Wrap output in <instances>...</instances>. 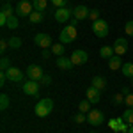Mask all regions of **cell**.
<instances>
[{"instance_id": "obj_4", "label": "cell", "mask_w": 133, "mask_h": 133, "mask_svg": "<svg viewBox=\"0 0 133 133\" xmlns=\"http://www.w3.org/2000/svg\"><path fill=\"white\" fill-rule=\"evenodd\" d=\"M32 12H34V5H32V2H29V0H21L20 4L16 5V14H18L20 18L30 16Z\"/></svg>"}, {"instance_id": "obj_14", "label": "cell", "mask_w": 133, "mask_h": 133, "mask_svg": "<svg viewBox=\"0 0 133 133\" xmlns=\"http://www.w3.org/2000/svg\"><path fill=\"white\" fill-rule=\"evenodd\" d=\"M23 91H25V94H29V96H37L39 94V82H34V80L25 82L23 83Z\"/></svg>"}, {"instance_id": "obj_35", "label": "cell", "mask_w": 133, "mask_h": 133, "mask_svg": "<svg viewBox=\"0 0 133 133\" xmlns=\"http://www.w3.org/2000/svg\"><path fill=\"white\" fill-rule=\"evenodd\" d=\"M124 98H126V96H124L123 92H121V94H115V96H114V103H115V105H123Z\"/></svg>"}, {"instance_id": "obj_10", "label": "cell", "mask_w": 133, "mask_h": 133, "mask_svg": "<svg viewBox=\"0 0 133 133\" xmlns=\"http://www.w3.org/2000/svg\"><path fill=\"white\" fill-rule=\"evenodd\" d=\"M103 121H105V115L101 110H91L87 114V123L92 126H99V124H103Z\"/></svg>"}, {"instance_id": "obj_17", "label": "cell", "mask_w": 133, "mask_h": 133, "mask_svg": "<svg viewBox=\"0 0 133 133\" xmlns=\"http://www.w3.org/2000/svg\"><path fill=\"white\" fill-rule=\"evenodd\" d=\"M108 68L115 71V69H121L123 68V61H121V55H112L110 59H108Z\"/></svg>"}, {"instance_id": "obj_37", "label": "cell", "mask_w": 133, "mask_h": 133, "mask_svg": "<svg viewBox=\"0 0 133 133\" xmlns=\"http://www.w3.org/2000/svg\"><path fill=\"white\" fill-rule=\"evenodd\" d=\"M50 82H51L50 75H43V76H41V80H39V83H43V85H50Z\"/></svg>"}, {"instance_id": "obj_23", "label": "cell", "mask_w": 133, "mask_h": 133, "mask_svg": "<svg viewBox=\"0 0 133 133\" xmlns=\"http://www.w3.org/2000/svg\"><path fill=\"white\" fill-rule=\"evenodd\" d=\"M99 55H101L103 59H110V57H112V55H115V53H114V48H112V46H101Z\"/></svg>"}, {"instance_id": "obj_16", "label": "cell", "mask_w": 133, "mask_h": 133, "mask_svg": "<svg viewBox=\"0 0 133 133\" xmlns=\"http://www.w3.org/2000/svg\"><path fill=\"white\" fill-rule=\"evenodd\" d=\"M55 66L57 68H61V69H71L73 68V62L69 57H57V61H55Z\"/></svg>"}, {"instance_id": "obj_19", "label": "cell", "mask_w": 133, "mask_h": 133, "mask_svg": "<svg viewBox=\"0 0 133 133\" xmlns=\"http://www.w3.org/2000/svg\"><path fill=\"white\" fill-rule=\"evenodd\" d=\"M92 87L98 89V91H103V89L107 87V80H105L103 76H94V78H92Z\"/></svg>"}, {"instance_id": "obj_5", "label": "cell", "mask_w": 133, "mask_h": 133, "mask_svg": "<svg viewBox=\"0 0 133 133\" xmlns=\"http://www.w3.org/2000/svg\"><path fill=\"white\" fill-rule=\"evenodd\" d=\"M108 126H110V130L115 131V133H128V130H130V126H126V124H124L123 117L110 119V121H108Z\"/></svg>"}, {"instance_id": "obj_40", "label": "cell", "mask_w": 133, "mask_h": 133, "mask_svg": "<svg viewBox=\"0 0 133 133\" xmlns=\"http://www.w3.org/2000/svg\"><path fill=\"white\" fill-rule=\"evenodd\" d=\"M7 20H9V18H7L5 14H2V12H0V25H7Z\"/></svg>"}, {"instance_id": "obj_8", "label": "cell", "mask_w": 133, "mask_h": 133, "mask_svg": "<svg viewBox=\"0 0 133 133\" xmlns=\"http://www.w3.org/2000/svg\"><path fill=\"white\" fill-rule=\"evenodd\" d=\"M34 44L36 46H39L43 50H46V48H51V37L48 34H36V37H34Z\"/></svg>"}, {"instance_id": "obj_44", "label": "cell", "mask_w": 133, "mask_h": 133, "mask_svg": "<svg viewBox=\"0 0 133 133\" xmlns=\"http://www.w3.org/2000/svg\"><path fill=\"white\" fill-rule=\"evenodd\" d=\"M130 80H131V87H133V78H130Z\"/></svg>"}, {"instance_id": "obj_25", "label": "cell", "mask_w": 133, "mask_h": 133, "mask_svg": "<svg viewBox=\"0 0 133 133\" xmlns=\"http://www.w3.org/2000/svg\"><path fill=\"white\" fill-rule=\"evenodd\" d=\"M14 11H16V9H12V5L4 4V5H2V9H0V12H2V14H5L7 18H11V16H14Z\"/></svg>"}, {"instance_id": "obj_29", "label": "cell", "mask_w": 133, "mask_h": 133, "mask_svg": "<svg viewBox=\"0 0 133 133\" xmlns=\"http://www.w3.org/2000/svg\"><path fill=\"white\" fill-rule=\"evenodd\" d=\"M9 46H11V48H14V50L21 48V39H20V37H11V39H9Z\"/></svg>"}, {"instance_id": "obj_22", "label": "cell", "mask_w": 133, "mask_h": 133, "mask_svg": "<svg viewBox=\"0 0 133 133\" xmlns=\"http://www.w3.org/2000/svg\"><path fill=\"white\" fill-rule=\"evenodd\" d=\"M32 5H34V11L44 12L46 7H48V2H46V0H32Z\"/></svg>"}, {"instance_id": "obj_27", "label": "cell", "mask_w": 133, "mask_h": 133, "mask_svg": "<svg viewBox=\"0 0 133 133\" xmlns=\"http://www.w3.org/2000/svg\"><path fill=\"white\" fill-rule=\"evenodd\" d=\"M7 107H9V96L2 94L0 96V110H7Z\"/></svg>"}, {"instance_id": "obj_38", "label": "cell", "mask_w": 133, "mask_h": 133, "mask_svg": "<svg viewBox=\"0 0 133 133\" xmlns=\"http://www.w3.org/2000/svg\"><path fill=\"white\" fill-rule=\"evenodd\" d=\"M7 46H9V41H5V39H2V41H0V51H2V53L7 50Z\"/></svg>"}, {"instance_id": "obj_12", "label": "cell", "mask_w": 133, "mask_h": 133, "mask_svg": "<svg viewBox=\"0 0 133 133\" xmlns=\"http://www.w3.org/2000/svg\"><path fill=\"white\" fill-rule=\"evenodd\" d=\"M126 51H128V39H124V37L115 39V43H114V53L115 55H124Z\"/></svg>"}, {"instance_id": "obj_20", "label": "cell", "mask_w": 133, "mask_h": 133, "mask_svg": "<svg viewBox=\"0 0 133 133\" xmlns=\"http://www.w3.org/2000/svg\"><path fill=\"white\" fill-rule=\"evenodd\" d=\"M43 18H44V12H41V11H34L30 16H29V21H30L32 25H36V23H41Z\"/></svg>"}, {"instance_id": "obj_3", "label": "cell", "mask_w": 133, "mask_h": 133, "mask_svg": "<svg viewBox=\"0 0 133 133\" xmlns=\"http://www.w3.org/2000/svg\"><path fill=\"white\" fill-rule=\"evenodd\" d=\"M92 32L99 37V39H105L107 36H108V23L105 20H96V21H92Z\"/></svg>"}, {"instance_id": "obj_15", "label": "cell", "mask_w": 133, "mask_h": 133, "mask_svg": "<svg viewBox=\"0 0 133 133\" xmlns=\"http://www.w3.org/2000/svg\"><path fill=\"white\" fill-rule=\"evenodd\" d=\"M85 99H89L92 105H98V103H99V99H101V96H99V91H98V89H94V87L91 85V87L85 91Z\"/></svg>"}, {"instance_id": "obj_7", "label": "cell", "mask_w": 133, "mask_h": 133, "mask_svg": "<svg viewBox=\"0 0 133 133\" xmlns=\"http://www.w3.org/2000/svg\"><path fill=\"white\" fill-rule=\"evenodd\" d=\"M43 75H44V73H43V68H41V66H37V64H30V66L27 68V78H29V80L39 82Z\"/></svg>"}, {"instance_id": "obj_33", "label": "cell", "mask_w": 133, "mask_h": 133, "mask_svg": "<svg viewBox=\"0 0 133 133\" xmlns=\"http://www.w3.org/2000/svg\"><path fill=\"white\" fill-rule=\"evenodd\" d=\"M50 2L57 7V9H61V7H68V0H50Z\"/></svg>"}, {"instance_id": "obj_41", "label": "cell", "mask_w": 133, "mask_h": 133, "mask_svg": "<svg viewBox=\"0 0 133 133\" xmlns=\"http://www.w3.org/2000/svg\"><path fill=\"white\" fill-rule=\"evenodd\" d=\"M50 53H51V51L44 50V51H43V57H44V59H48V57H50Z\"/></svg>"}, {"instance_id": "obj_11", "label": "cell", "mask_w": 133, "mask_h": 133, "mask_svg": "<svg viewBox=\"0 0 133 133\" xmlns=\"http://www.w3.org/2000/svg\"><path fill=\"white\" fill-rule=\"evenodd\" d=\"M89 12H91V9H89L87 5H76V7L73 9V18L82 21V20H85V18H89Z\"/></svg>"}, {"instance_id": "obj_21", "label": "cell", "mask_w": 133, "mask_h": 133, "mask_svg": "<svg viewBox=\"0 0 133 133\" xmlns=\"http://www.w3.org/2000/svg\"><path fill=\"white\" fill-rule=\"evenodd\" d=\"M121 71H123L124 76H128V78H133V62H124L123 68H121Z\"/></svg>"}, {"instance_id": "obj_39", "label": "cell", "mask_w": 133, "mask_h": 133, "mask_svg": "<svg viewBox=\"0 0 133 133\" xmlns=\"http://www.w3.org/2000/svg\"><path fill=\"white\" fill-rule=\"evenodd\" d=\"M5 80H7V73L2 71V73H0V85H4V83H5Z\"/></svg>"}, {"instance_id": "obj_9", "label": "cell", "mask_w": 133, "mask_h": 133, "mask_svg": "<svg viewBox=\"0 0 133 133\" xmlns=\"http://www.w3.org/2000/svg\"><path fill=\"white\" fill-rule=\"evenodd\" d=\"M69 59H71V62H73V66H82V64H85L87 62V51L85 50H75L69 55Z\"/></svg>"}, {"instance_id": "obj_18", "label": "cell", "mask_w": 133, "mask_h": 133, "mask_svg": "<svg viewBox=\"0 0 133 133\" xmlns=\"http://www.w3.org/2000/svg\"><path fill=\"white\" fill-rule=\"evenodd\" d=\"M50 51L53 55H57V57H62V55L66 53V44H62V43H53Z\"/></svg>"}, {"instance_id": "obj_43", "label": "cell", "mask_w": 133, "mask_h": 133, "mask_svg": "<svg viewBox=\"0 0 133 133\" xmlns=\"http://www.w3.org/2000/svg\"><path fill=\"white\" fill-rule=\"evenodd\" d=\"M128 133H133V124H130V130H128Z\"/></svg>"}, {"instance_id": "obj_36", "label": "cell", "mask_w": 133, "mask_h": 133, "mask_svg": "<svg viewBox=\"0 0 133 133\" xmlns=\"http://www.w3.org/2000/svg\"><path fill=\"white\" fill-rule=\"evenodd\" d=\"M89 18H91L92 21L99 20V11H98V9H91V12H89Z\"/></svg>"}, {"instance_id": "obj_2", "label": "cell", "mask_w": 133, "mask_h": 133, "mask_svg": "<svg viewBox=\"0 0 133 133\" xmlns=\"http://www.w3.org/2000/svg\"><path fill=\"white\" fill-rule=\"evenodd\" d=\"M51 110H53V101L50 98H43L36 105V115L37 117H46V115H50Z\"/></svg>"}, {"instance_id": "obj_32", "label": "cell", "mask_w": 133, "mask_h": 133, "mask_svg": "<svg viewBox=\"0 0 133 133\" xmlns=\"http://www.w3.org/2000/svg\"><path fill=\"white\" fill-rule=\"evenodd\" d=\"M75 123H78V124H83V123H87V115H85L83 112L76 114V115H75Z\"/></svg>"}, {"instance_id": "obj_24", "label": "cell", "mask_w": 133, "mask_h": 133, "mask_svg": "<svg viewBox=\"0 0 133 133\" xmlns=\"http://www.w3.org/2000/svg\"><path fill=\"white\" fill-rule=\"evenodd\" d=\"M91 105H92V103L89 101V99H82L80 105H78V110L83 112V114H89V112H91Z\"/></svg>"}, {"instance_id": "obj_6", "label": "cell", "mask_w": 133, "mask_h": 133, "mask_svg": "<svg viewBox=\"0 0 133 133\" xmlns=\"http://www.w3.org/2000/svg\"><path fill=\"white\" fill-rule=\"evenodd\" d=\"M73 16V9L69 7H61V9L55 11V14H53V18L57 23H68V20Z\"/></svg>"}, {"instance_id": "obj_30", "label": "cell", "mask_w": 133, "mask_h": 133, "mask_svg": "<svg viewBox=\"0 0 133 133\" xmlns=\"http://www.w3.org/2000/svg\"><path fill=\"white\" fill-rule=\"evenodd\" d=\"M124 32H126V36L133 37V20L126 21V25H124Z\"/></svg>"}, {"instance_id": "obj_1", "label": "cell", "mask_w": 133, "mask_h": 133, "mask_svg": "<svg viewBox=\"0 0 133 133\" xmlns=\"http://www.w3.org/2000/svg\"><path fill=\"white\" fill-rule=\"evenodd\" d=\"M76 36H78V32H76V27L75 25H66L64 29L61 30V36H59V39H61L62 44H69V43H73L75 39H76Z\"/></svg>"}, {"instance_id": "obj_31", "label": "cell", "mask_w": 133, "mask_h": 133, "mask_svg": "<svg viewBox=\"0 0 133 133\" xmlns=\"http://www.w3.org/2000/svg\"><path fill=\"white\" fill-rule=\"evenodd\" d=\"M0 68H2V71H7V69L11 68V62H9V59H7L5 55H4L2 61H0Z\"/></svg>"}, {"instance_id": "obj_42", "label": "cell", "mask_w": 133, "mask_h": 133, "mask_svg": "<svg viewBox=\"0 0 133 133\" xmlns=\"http://www.w3.org/2000/svg\"><path fill=\"white\" fill-rule=\"evenodd\" d=\"M123 94H124V96H128V94H130V89H128V87H123Z\"/></svg>"}, {"instance_id": "obj_34", "label": "cell", "mask_w": 133, "mask_h": 133, "mask_svg": "<svg viewBox=\"0 0 133 133\" xmlns=\"http://www.w3.org/2000/svg\"><path fill=\"white\" fill-rule=\"evenodd\" d=\"M124 105H126L128 108H133V92H130V94L124 98Z\"/></svg>"}, {"instance_id": "obj_28", "label": "cell", "mask_w": 133, "mask_h": 133, "mask_svg": "<svg viewBox=\"0 0 133 133\" xmlns=\"http://www.w3.org/2000/svg\"><path fill=\"white\" fill-rule=\"evenodd\" d=\"M123 119H124V123H128V124H133V108H128V110L124 112Z\"/></svg>"}, {"instance_id": "obj_13", "label": "cell", "mask_w": 133, "mask_h": 133, "mask_svg": "<svg viewBox=\"0 0 133 133\" xmlns=\"http://www.w3.org/2000/svg\"><path fill=\"white\" fill-rule=\"evenodd\" d=\"M5 73H7V80H11V82H23V78H25V75L18 68H12V66Z\"/></svg>"}, {"instance_id": "obj_26", "label": "cell", "mask_w": 133, "mask_h": 133, "mask_svg": "<svg viewBox=\"0 0 133 133\" xmlns=\"http://www.w3.org/2000/svg\"><path fill=\"white\" fill-rule=\"evenodd\" d=\"M5 27H9L11 30L18 29V27H20V23H18V18H16V16H11L9 20H7V25H5Z\"/></svg>"}]
</instances>
